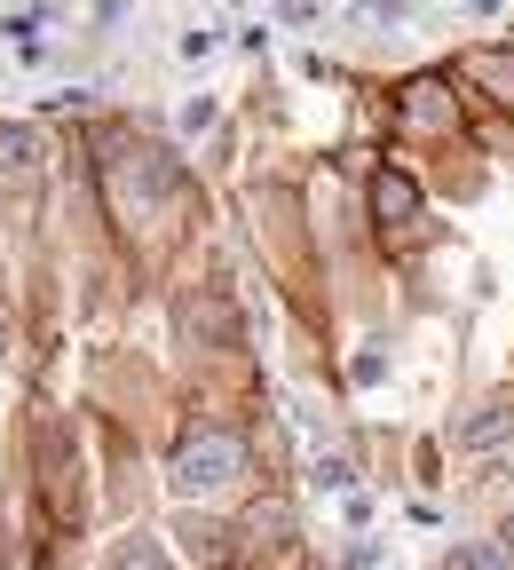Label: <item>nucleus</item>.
I'll return each instance as SVG.
<instances>
[{"label":"nucleus","instance_id":"nucleus-1","mask_svg":"<svg viewBox=\"0 0 514 570\" xmlns=\"http://www.w3.org/2000/svg\"><path fill=\"white\" fill-rule=\"evenodd\" d=\"M238 468H246V452H238L230 428H198L175 460V483L182 491H223V483H238Z\"/></svg>","mask_w":514,"mask_h":570},{"label":"nucleus","instance_id":"nucleus-2","mask_svg":"<svg viewBox=\"0 0 514 570\" xmlns=\"http://www.w3.org/2000/svg\"><path fill=\"white\" fill-rule=\"evenodd\" d=\"M111 570H167V554H159L151 539H135V547H119V554H111Z\"/></svg>","mask_w":514,"mask_h":570},{"label":"nucleus","instance_id":"nucleus-3","mask_svg":"<svg viewBox=\"0 0 514 570\" xmlns=\"http://www.w3.org/2000/svg\"><path fill=\"white\" fill-rule=\"evenodd\" d=\"M444 570H506V562H498V547H452Z\"/></svg>","mask_w":514,"mask_h":570}]
</instances>
